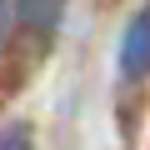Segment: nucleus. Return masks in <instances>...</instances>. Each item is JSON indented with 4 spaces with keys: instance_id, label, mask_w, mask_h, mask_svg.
<instances>
[{
    "instance_id": "f257e3e1",
    "label": "nucleus",
    "mask_w": 150,
    "mask_h": 150,
    "mask_svg": "<svg viewBox=\"0 0 150 150\" xmlns=\"http://www.w3.org/2000/svg\"><path fill=\"white\" fill-rule=\"evenodd\" d=\"M115 70H120V80H125V85H140L145 75H150V0H145V5L125 20V30H120Z\"/></svg>"
},
{
    "instance_id": "20e7f679",
    "label": "nucleus",
    "mask_w": 150,
    "mask_h": 150,
    "mask_svg": "<svg viewBox=\"0 0 150 150\" xmlns=\"http://www.w3.org/2000/svg\"><path fill=\"white\" fill-rule=\"evenodd\" d=\"M5 20H10V0H0V35H5Z\"/></svg>"
},
{
    "instance_id": "7ed1b4c3",
    "label": "nucleus",
    "mask_w": 150,
    "mask_h": 150,
    "mask_svg": "<svg viewBox=\"0 0 150 150\" xmlns=\"http://www.w3.org/2000/svg\"><path fill=\"white\" fill-rule=\"evenodd\" d=\"M30 125H10V130H0V145H30Z\"/></svg>"
},
{
    "instance_id": "f03ea898",
    "label": "nucleus",
    "mask_w": 150,
    "mask_h": 150,
    "mask_svg": "<svg viewBox=\"0 0 150 150\" xmlns=\"http://www.w3.org/2000/svg\"><path fill=\"white\" fill-rule=\"evenodd\" d=\"M15 20L35 40H50L60 30V20H65V0H15Z\"/></svg>"
}]
</instances>
